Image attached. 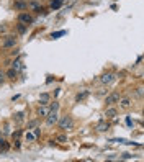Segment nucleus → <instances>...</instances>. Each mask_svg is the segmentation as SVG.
I'll list each match as a JSON object with an SVG mask.
<instances>
[{
    "instance_id": "9b49d317",
    "label": "nucleus",
    "mask_w": 144,
    "mask_h": 162,
    "mask_svg": "<svg viewBox=\"0 0 144 162\" xmlns=\"http://www.w3.org/2000/svg\"><path fill=\"white\" fill-rule=\"evenodd\" d=\"M48 113H49V108H48V105H41V106L38 108V115H39V116L46 118V116H48Z\"/></svg>"
},
{
    "instance_id": "f257e3e1",
    "label": "nucleus",
    "mask_w": 144,
    "mask_h": 162,
    "mask_svg": "<svg viewBox=\"0 0 144 162\" xmlns=\"http://www.w3.org/2000/svg\"><path fill=\"white\" fill-rule=\"evenodd\" d=\"M56 124H57V126H59L62 131H67V130H72V128H74V120H72V116L65 115V116L59 118Z\"/></svg>"
},
{
    "instance_id": "a878e982",
    "label": "nucleus",
    "mask_w": 144,
    "mask_h": 162,
    "mask_svg": "<svg viewBox=\"0 0 144 162\" xmlns=\"http://www.w3.org/2000/svg\"><path fill=\"white\" fill-rule=\"evenodd\" d=\"M3 80H5V72H3V71H0V85L3 84Z\"/></svg>"
},
{
    "instance_id": "a211bd4d",
    "label": "nucleus",
    "mask_w": 144,
    "mask_h": 162,
    "mask_svg": "<svg viewBox=\"0 0 144 162\" xmlns=\"http://www.w3.org/2000/svg\"><path fill=\"white\" fill-rule=\"evenodd\" d=\"M62 2H64V0H52L51 2V8H59V7L62 5Z\"/></svg>"
},
{
    "instance_id": "39448f33",
    "label": "nucleus",
    "mask_w": 144,
    "mask_h": 162,
    "mask_svg": "<svg viewBox=\"0 0 144 162\" xmlns=\"http://www.w3.org/2000/svg\"><path fill=\"white\" fill-rule=\"evenodd\" d=\"M120 100V93L118 92H113V93H110V95H106V98H105V105L106 106H111V105H115Z\"/></svg>"
},
{
    "instance_id": "cd10ccee",
    "label": "nucleus",
    "mask_w": 144,
    "mask_h": 162,
    "mask_svg": "<svg viewBox=\"0 0 144 162\" xmlns=\"http://www.w3.org/2000/svg\"><path fill=\"white\" fill-rule=\"evenodd\" d=\"M136 95H137V97H141V95H143V87H139V89H137Z\"/></svg>"
},
{
    "instance_id": "6e6552de",
    "label": "nucleus",
    "mask_w": 144,
    "mask_h": 162,
    "mask_svg": "<svg viewBox=\"0 0 144 162\" xmlns=\"http://www.w3.org/2000/svg\"><path fill=\"white\" fill-rule=\"evenodd\" d=\"M118 103H120V108H123V110L131 108V100H129V98H120V100H118Z\"/></svg>"
},
{
    "instance_id": "c756f323",
    "label": "nucleus",
    "mask_w": 144,
    "mask_h": 162,
    "mask_svg": "<svg viewBox=\"0 0 144 162\" xmlns=\"http://www.w3.org/2000/svg\"><path fill=\"white\" fill-rule=\"evenodd\" d=\"M7 31V28H5V26H0V33H5Z\"/></svg>"
},
{
    "instance_id": "393cba45",
    "label": "nucleus",
    "mask_w": 144,
    "mask_h": 162,
    "mask_svg": "<svg viewBox=\"0 0 144 162\" xmlns=\"http://www.w3.org/2000/svg\"><path fill=\"white\" fill-rule=\"evenodd\" d=\"M57 141L59 143H67V136H64V134H62V136H57Z\"/></svg>"
},
{
    "instance_id": "ddd939ff",
    "label": "nucleus",
    "mask_w": 144,
    "mask_h": 162,
    "mask_svg": "<svg viewBox=\"0 0 144 162\" xmlns=\"http://www.w3.org/2000/svg\"><path fill=\"white\" fill-rule=\"evenodd\" d=\"M36 126H39V120H31V121H28V124H26V130H33Z\"/></svg>"
},
{
    "instance_id": "dca6fc26",
    "label": "nucleus",
    "mask_w": 144,
    "mask_h": 162,
    "mask_svg": "<svg viewBox=\"0 0 144 162\" xmlns=\"http://www.w3.org/2000/svg\"><path fill=\"white\" fill-rule=\"evenodd\" d=\"M87 97H89V92L85 90V92H82V93H77L75 100H77V102H80V100H84V98H87Z\"/></svg>"
},
{
    "instance_id": "aec40b11",
    "label": "nucleus",
    "mask_w": 144,
    "mask_h": 162,
    "mask_svg": "<svg viewBox=\"0 0 144 162\" xmlns=\"http://www.w3.org/2000/svg\"><path fill=\"white\" fill-rule=\"evenodd\" d=\"M12 67L15 69V71H18V69H21V62H20V59H17V61H13Z\"/></svg>"
},
{
    "instance_id": "423d86ee",
    "label": "nucleus",
    "mask_w": 144,
    "mask_h": 162,
    "mask_svg": "<svg viewBox=\"0 0 144 162\" xmlns=\"http://www.w3.org/2000/svg\"><path fill=\"white\" fill-rule=\"evenodd\" d=\"M113 80H115V75H113V74H110V72H108V74H103V75L100 77V82H102L103 85H110Z\"/></svg>"
},
{
    "instance_id": "bb28decb",
    "label": "nucleus",
    "mask_w": 144,
    "mask_h": 162,
    "mask_svg": "<svg viewBox=\"0 0 144 162\" xmlns=\"http://www.w3.org/2000/svg\"><path fill=\"white\" fill-rule=\"evenodd\" d=\"M20 136H21V131H15V133H13V139H15V138H20Z\"/></svg>"
},
{
    "instance_id": "6ab92c4d",
    "label": "nucleus",
    "mask_w": 144,
    "mask_h": 162,
    "mask_svg": "<svg viewBox=\"0 0 144 162\" xmlns=\"http://www.w3.org/2000/svg\"><path fill=\"white\" fill-rule=\"evenodd\" d=\"M64 34H65V31L62 30V31H56V33H52V34H51V38H52V39H57L59 36H64Z\"/></svg>"
},
{
    "instance_id": "1a4fd4ad",
    "label": "nucleus",
    "mask_w": 144,
    "mask_h": 162,
    "mask_svg": "<svg viewBox=\"0 0 144 162\" xmlns=\"http://www.w3.org/2000/svg\"><path fill=\"white\" fill-rule=\"evenodd\" d=\"M116 115H118V110H116V108H113V105L108 106V108L105 110V116H106V118H115Z\"/></svg>"
},
{
    "instance_id": "412c9836",
    "label": "nucleus",
    "mask_w": 144,
    "mask_h": 162,
    "mask_svg": "<svg viewBox=\"0 0 144 162\" xmlns=\"http://www.w3.org/2000/svg\"><path fill=\"white\" fill-rule=\"evenodd\" d=\"M25 139H26V141H34V139H36V136H34L33 133H30V131H28V133L25 134Z\"/></svg>"
},
{
    "instance_id": "0eeeda50",
    "label": "nucleus",
    "mask_w": 144,
    "mask_h": 162,
    "mask_svg": "<svg viewBox=\"0 0 144 162\" xmlns=\"http://www.w3.org/2000/svg\"><path fill=\"white\" fill-rule=\"evenodd\" d=\"M95 130L100 131V133H106V131L110 130V123H106V121H98V124L95 126Z\"/></svg>"
},
{
    "instance_id": "b1692460",
    "label": "nucleus",
    "mask_w": 144,
    "mask_h": 162,
    "mask_svg": "<svg viewBox=\"0 0 144 162\" xmlns=\"http://www.w3.org/2000/svg\"><path fill=\"white\" fill-rule=\"evenodd\" d=\"M33 130H34V131H33V134H34L36 138H39V134H41V130H39L38 126H36V128H33Z\"/></svg>"
},
{
    "instance_id": "5701e85b",
    "label": "nucleus",
    "mask_w": 144,
    "mask_h": 162,
    "mask_svg": "<svg viewBox=\"0 0 144 162\" xmlns=\"http://www.w3.org/2000/svg\"><path fill=\"white\" fill-rule=\"evenodd\" d=\"M57 110H59V103H57V102L51 103V106H49V111H57Z\"/></svg>"
},
{
    "instance_id": "4be33fe9",
    "label": "nucleus",
    "mask_w": 144,
    "mask_h": 162,
    "mask_svg": "<svg viewBox=\"0 0 144 162\" xmlns=\"http://www.w3.org/2000/svg\"><path fill=\"white\" fill-rule=\"evenodd\" d=\"M17 28H18V33H21V34L26 31V25H23V23H18V26H17Z\"/></svg>"
},
{
    "instance_id": "f8f14e48",
    "label": "nucleus",
    "mask_w": 144,
    "mask_h": 162,
    "mask_svg": "<svg viewBox=\"0 0 144 162\" xmlns=\"http://www.w3.org/2000/svg\"><path fill=\"white\" fill-rule=\"evenodd\" d=\"M17 75H18V71H15L13 67L10 69V71H7V72H5V77H7V79H15Z\"/></svg>"
},
{
    "instance_id": "f3484780",
    "label": "nucleus",
    "mask_w": 144,
    "mask_h": 162,
    "mask_svg": "<svg viewBox=\"0 0 144 162\" xmlns=\"http://www.w3.org/2000/svg\"><path fill=\"white\" fill-rule=\"evenodd\" d=\"M23 116H25V113H23V111H20V113H17V115H15V121H17V123H21V121H23Z\"/></svg>"
},
{
    "instance_id": "20e7f679",
    "label": "nucleus",
    "mask_w": 144,
    "mask_h": 162,
    "mask_svg": "<svg viewBox=\"0 0 144 162\" xmlns=\"http://www.w3.org/2000/svg\"><path fill=\"white\" fill-rule=\"evenodd\" d=\"M57 120H59L57 111H49V113H48V116H46V124L51 128V126H54V124L57 123Z\"/></svg>"
},
{
    "instance_id": "4468645a",
    "label": "nucleus",
    "mask_w": 144,
    "mask_h": 162,
    "mask_svg": "<svg viewBox=\"0 0 144 162\" xmlns=\"http://www.w3.org/2000/svg\"><path fill=\"white\" fill-rule=\"evenodd\" d=\"M26 7H28L26 2H15V8H17V10H25Z\"/></svg>"
},
{
    "instance_id": "f03ea898",
    "label": "nucleus",
    "mask_w": 144,
    "mask_h": 162,
    "mask_svg": "<svg viewBox=\"0 0 144 162\" xmlns=\"http://www.w3.org/2000/svg\"><path fill=\"white\" fill-rule=\"evenodd\" d=\"M15 46H17V36L15 34H7L3 38V48L10 49V48H15Z\"/></svg>"
},
{
    "instance_id": "c85d7f7f",
    "label": "nucleus",
    "mask_w": 144,
    "mask_h": 162,
    "mask_svg": "<svg viewBox=\"0 0 144 162\" xmlns=\"http://www.w3.org/2000/svg\"><path fill=\"white\" fill-rule=\"evenodd\" d=\"M126 123H128V126H131V124H133V121H131V118H126Z\"/></svg>"
},
{
    "instance_id": "9d476101",
    "label": "nucleus",
    "mask_w": 144,
    "mask_h": 162,
    "mask_svg": "<svg viewBox=\"0 0 144 162\" xmlns=\"http://www.w3.org/2000/svg\"><path fill=\"white\" fill-rule=\"evenodd\" d=\"M49 102H51L49 93H41V95H39V103L41 105H49Z\"/></svg>"
},
{
    "instance_id": "7ed1b4c3",
    "label": "nucleus",
    "mask_w": 144,
    "mask_h": 162,
    "mask_svg": "<svg viewBox=\"0 0 144 162\" xmlns=\"http://www.w3.org/2000/svg\"><path fill=\"white\" fill-rule=\"evenodd\" d=\"M18 23H23V25H26V26L31 25L33 23V17L28 12H21L18 15Z\"/></svg>"
},
{
    "instance_id": "2eb2a0df",
    "label": "nucleus",
    "mask_w": 144,
    "mask_h": 162,
    "mask_svg": "<svg viewBox=\"0 0 144 162\" xmlns=\"http://www.w3.org/2000/svg\"><path fill=\"white\" fill-rule=\"evenodd\" d=\"M7 149H8V143L3 138H0V151H7Z\"/></svg>"
}]
</instances>
